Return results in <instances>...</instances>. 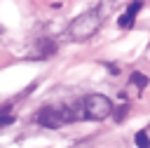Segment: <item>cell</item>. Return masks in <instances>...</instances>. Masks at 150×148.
Listing matches in <instances>:
<instances>
[{
  "label": "cell",
  "instance_id": "cell-9",
  "mask_svg": "<svg viewBox=\"0 0 150 148\" xmlns=\"http://www.w3.org/2000/svg\"><path fill=\"white\" fill-rule=\"evenodd\" d=\"M0 33H2V26H0Z\"/></svg>",
  "mask_w": 150,
  "mask_h": 148
},
{
  "label": "cell",
  "instance_id": "cell-8",
  "mask_svg": "<svg viewBox=\"0 0 150 148\" xmlns=\"http://www.w3.org/2000/svg\"><path fill=\"white\" fill-rule=\"evenodd\" d=\"M14 117L12 115H7V113H0V127H5V125H9Z\"/></svg>",
  "mask_w": 150,
  "mask_h": 148
},
{
  "label": "cell",
  "instance_id": "cell-7",
  "mask_svg": "<svg viewBox=\"0 0 150 148\" xmlns=\"http://www.w3.org/2000/svg\"><path fill=\"white\" fill-rule=\"evenodd\" d=\"M54 49H56V47H54V45H52V42H45V40H42V42H40V52H42V54H52V52H54Z\"/></svg>",
  "mask_w": 150,
  "mask_h": 148
},
{
  "label": "cell",
  "instance_id": "cell-1",
  "mask_svg": "<svg viewBox=\"0 0 150 148\" xmlns=\"http://www.w3.org/2000/svg\"><path fill=\"white\" fill-rule=\"evenodd\" d=\"M98 28H101V9H89V12L80 14V16L70 23L68 33H70L73 40L82 42V40H89Z\"/></svg>",
  "mask_w": 150,
  "mask_h": 148
},
{
  "label": "cell",
  "instance_id": "cell-5",
  "mask_svg": "<svg viewBox=\"0 0 150 148\" xmlns=\"http://www.w3.org/2000/svg\"><path fill=\"white\" fill-rule=\"evenodd\" d=\"M136 146H138V148H150V136H148V132H138V134H136Z\"/></svg>",
  "mask_w": 150,
  "mask_h": 148
},
{
  "label": "cell",
  "instance_id": "cell-6",
  "mask_svg": "<svg viewBox=\"0 0 150 148\" xmlns=\"http://www.w3.org/2000/svg\"><path fill=\"white\" fill-rule=\"evenodd\" d=\"M131 82H134L136 87L143 89V87L148 85V75H143V73H134V75H131Z\"/></svg>",
  "mask_w": 150,
  "mask_h": 148
},
{
  "label": "cell",
  "instance_id": "cell-2",
  "mask_svg": "<svg viewBox=\"0 0 150 148\" xmlns=\"http://www.w3.org/2000/svg\"><path fill=\"white\" fill-rule=\"evenodd\" d=\"M80 110H82V115H84V117H89V120H103V117H108V115L112 113V103H110V99H108V96L89 94V96H84V99H82Z\"/></svg>",
  "mask_w": 150,
  "mask_h": 148
},
{
  "label": "cell",
  "instance_id": "cell-3",
  "mask_svg": "<svg viewBox=\"0 0 150 148\" xmlns=\"http://www.w3.org/2000/svg\"><path fill=\"white\" fill-rule=\"evenodd\" d=\"M38 122H40L42 127H47V129H59V127H63V122H68V117H66L63 108L59 110V108L47 106V108H42V110L38 113Z\"/></svg>",
  "mask_w": 150,
  "mask_h": 148
},
{
  "label": "cell",
  "instance_id": "cell-4",
  "mask_svg": "<svg viewBox=\"0 0 150 148\" xmlns=\"http://www.w3.org/2000/svg\"><path fill=\"white\" fill-rule=\"evenodd\" d=\"M141 7H143V2L141 0H134L122 14H120V19H117V23H120V28H131L134 26V19H136V14L141 12Z\"/></svg>",
  "mask_w": 150,
  "mask_h": 148
}]
</instances>
